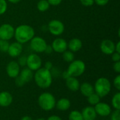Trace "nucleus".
<instances>
[{
    "label": "nucleus",
    "instance_id": "nucleus-23",
    "mask_svg": "<svg viewBox=\"0 0 120 120\" xmlns=\"http://www.w3.org/2000/svg\"><path fill=\"white\" fill-rule=\"evenodd\" d=\"M100 100H101V98L95 92H94L93 94H91L90 96L87 97L88 103L90 104L91 106H95L97 103L100 102Z\"/></svg>",
    "mask_w": 120,
    "mask_h": 120
},
{
    "label": "nucleus",
    "instance_id": "nucleus-45",
    "mask_svg": "<svg viewBox=\"0 0 120 120\" xmlns=\"http://www.w3.org/2000/svg\"><path fill=\"white\" fill-rule=\"evenodd\" d=\"M36 120H46V119H44V118H43V117H40V118L37 119Z\"/></svg>",
    "mask_w": 120,
    "mask_h": 120
},
{
    "label": "nucleus",
    "instance_id": "nucleus-31",
    "mask_svg": "<svg viewBox=\"0 0 120 120\" xmlns=\"http://www.w3.org/2000/svg\"><path fill=\"white\" fill-rule=\"evenodd\" d=\"M113 84L114 86L115 87V89L118 91L120 90V75H118L115 77V78L114 79L113 81Z\"/></svg>",
    "mask_w": 120,
    "mask_h": 120
},
{
    "label": "nucleus",
    "instance_id": "nucleus-36",
    "mask_svg": "<svg viewBox=\"0 0 120 120\" xmlns=\"http://www.w3.org/2000/svg\"><path fill=\"white\" fill-rule=\"evenodd\" d=\"M15 84H16L18 87H21V86H22L25 84V83L22 81V79L20 78V77H19V76H18V77H15Z\"/></svg>",
    "mask_w": 120,
    "mask_h": 120
},
{
    "label": "nucleus",
    "instance_id": "nucleus-4",
    "mask_svg": "<svg viewBox=\"0 0 120 120\" xmlns=\"http://www.w3.org/2000/svg\"><path fill=\"white\" fill-rule=\"evenodd\" d=\"M56 98L54 96L49 92L42 93L38 98V104L44 111H51L56 106Z\"/></svg>",
    "mask_w": 120,
    "mask_h": 120
},
{
    "label": "nucleus",
    "instance_id": "nucleus-25",
    "mask_svg": "<svg viewBox=\"0 0 120 120\" xmlns=\"http://www.w3.org/2000/svg\"><path fill=\"white\" fill-rule=\"evenodd\" d=\"M63 59L67 63H71L75 60L74 53L69 51H65L63 53Z\"/></svg>",
    "mask_w": 120,
    "mask_h": 120
},
{
    "label": "nucleus",
    "instance_id": "nucleus-44",
    "mask_svg": "<svg viewBox=\"0 0 120 120\" xmlns=\"http://www.w3.org/2000/svg\"><path fill=\"white\" fill-rule=\"evenodd\" d=\"M20 1L21 0H8V1H9L10 3H12V4H18Z\"/></svg>",
    "mask_w": 120,
    "mask_h": 120
},
{
    "label": "nucleus",
    "instance_id": "nucleus-18",
    "mask_svg": "<svg viewBox=\"0 0 120 120\" xmlns=\"http://www.w3.org/2000/svg\"><path fill=\"white\" fill-rule=\"evenodd\" d=\"M18 76L22 79V81L25 84H26L30 82L33 79L34 73H33V71L29 69L28 68H25L20 72V74Z\"/></svg>",
    "mask_w": 120,
    "mask_h": 120
},
{
    "label": "nucleus",
    "instance_id": "nucleus-15",
    "mask_svg": "<svg viewBox=\"0 0 120 120\" xmlns=\"http://www.w3.org/2000/svg\"><path fill=\"white\" fill-rule=\"evenodd\" d=\"M82 115L84 120H95L97 114L94 106H86L82 111Z\"/></svg>",
    "mask_w": 120,
    "mask_h": 120
},
{
    "label": "nucleus",
    "instance_id": "nucleus-39",
    "mask_svg": "<svg viewBox=\"0 0 120 120\" xmlns=\"http://www.w3.org/2000/svg\"><path fill=\"white\" fill-rule=\"evenodd\" d=\"M53 51V49H52L51 45H48V44H47V46H46V47L45 51H44V53H47V54H50V53H51Z\"/></svg>",
    "mask_w": 120,
    "mask_h": 120
},
{
    "label": "nucleus",
    "instance_id": "nucleus-8",
    "mask_svg": "<svg viewBox=\"0 0 120 120\" xmlns=\"http://www.w3.org/2000/svg\"><path fill=\"white\" fill-rule=\"evenodd\" d=\"M30 47L36 53H44L47 46L46 41L41 37H34L30 41Z\"/></svg>",
    "mask_w": 120,
    "mask_h": 120
},
{
    "label": "nucleus",
    "instance_id": "nucleus-6",
    "mask_svg": "<svg viewBox=\"0 0 120 120\" xmlns=\"http://www.w3.org/2000/svg\"><path fill=\"white\" fill-rule=\"evenodd\" d=\"M42 60L39 56L36 53H31L27 56V68L32 71H37L41 68Z\"/></svg>",
    "mask_w": 120,
    "mask_h": 120
},
{
    "label": "nucleus",
    "instance_id": "nucleus-30",
    "mask_svg": "<svg viewBox=\"0 0 120 120\" xmlns=\"http://www.w3.org/2000/svg\"><path fill=\"white\" fill-rule=\"evenodd\" d=\"M18 63L20 66L24 67L26 65L27 63V56H18Z\"/></svg>",
    "mask_w": 120,
    "mask_h": 120
},
{
    "label": "nucleus",
    "instance_id": "nucleus-34",
    "mask_svg": "<svg viewBox=\"0 0 120 120\" xmlns=\"http://www.w3.org/2000/svg\"><path fill=\"white\" fill-rule=\"evenodd\" d=\"M110 0H94V3H96L98 6H103L108 4Z\"/></svg>",
    "mask_w": 120,
    "mask_h": 120
},
{
    "label": "nucleus",
    "instance_id": "nucleus-26",
    "mask_svg": "<svg viewBox=\"0 0 120 120\" xmlns=\"http://www.w3.org/2000/svg\"><path fill=\"white\" fill-rule=\"evenodd\" d=\"M69 120H84L81 112L78 110H73L72 111L68 117Z\"/></svg>",
    "mask_w": 120,
    "mask_h": 120
},
{
    "label": "nucleus",
    "instance_id": "nucleus-21",
    "mask_svg": "<svg viewBox=\"0 0 120 120\" xmlns=\"http://www.w3.org/2000/svg\"><path fill=\"white\" fill-rule=\"evenodd\" d=\"M71 106V103L66 98H61L56 103V108L60 111H67Z\"/></svg>",
    "mask_w": 120,
    "mask_h": 120
},
{
    "label": "nucleus",
    "instance_id": "nucleus-27",
    "mask_svg": "<svg viewBox=\"0 0 120 120\" xmlns=\"http://www.w3.org/2000/svg\"><path fill=\"white\" fill-rule=\"evenodd\" d=\"M8 41L2 40L0 39V51L3 53H7L8 46H9Z\"/></svg>",
    "mask_w": 120,
    "mask_h": 120
},
{
    "label": "nucleus",
    "instance_id": "nucleus-13",
    "mask_svg": "<svg viewBox=\"0 0 120 120\" xmlns=\"http://www.w3.org/2000/svg\"><path fill=\"white\" fill-rule=\"evenodd\" d=\"M101 51L105 55H112L115 52V44L110 39H104L101 43Z\"/></svg>",
    "mask_w": 120,
    "mask_h": 120
},
{
    "label": "nucleus",
    "instance_id": "nucleus-10",
    "mask_svg": "<svg viewBox=\"0 0 120 120\" xmlns=\"http://www.w3.org/2000/svg\"><path fill=\"white\" fill-rule=\"evenodd\" d=\"M20 65H18V62L12 60L11 62H9L6 68V74L7 75L11 77V78H13L15 79V77H17L20 72Z\"/></svg>",
    "mask_w": 120,
    "mask_h": 120
},
{
    "label": "nucleus",
    "instance_id": "nucleus-7",
    "mask_svg": "<svg viewBox=\"0 0 120 120\" xmlns=\"http://www.w3.org/2000/svg\"><path fill=\"white\" fill-rule=\"evenodd\" d=\"M48 30L51 34L54 36H60L64 32L65 25L59 20H52L49 22Z\"/></svg>",
    "mask_w": 120,
    "mask_h": 120
},
{
    "label": "nucleus",
    "instance_id": "nucleus-37",
    "mask_svg": "<svg viewBox=\"0 0 120 120\" xmlns=\"http://www.w3.org/2000/svg\"><path fill=\"white\" fill-rule=\"evenodd\" d=\"M47 1H49L51 6H58L63 1V0H47Z\"/></svg>",
    "mask_w": 120,
    "mask_h": 120
},
{
    "label": "nucleus",
    "instance_id": "nucleus-3",
    "mask_svg": "<svg viewBox=\"0 0 120 120\" xmlns=\"http://www.w3.org/2000/svg\"><path fill=\"white\" fill-rule=\"evenodd\" d=\"M94 88V92L99 96L100 98H103L109 94L111 91L112 85L110 80L106 77H100L96 81Z\"/></svg>",
    "mask_w": 120,
    "mask_h": 120
},
{
    "label": "nucleus",
    "instance_id": "nucleus-35",
    "mask_svg": "<svg viewBox=\"0 0 120 120\" xmlns=\"http://www.w3.org/2000/svg\"><path fill=\"white\" fill-rule=\"evenodd\" d=\"M113 70L115 72L117 73H120V61L118 62H115L114 63L113 65Z\"/></svg>",
    "mask_w": 120,
    "mask_h": 120
},
{
    "label": "nucleus",
    "instance_id": "nucleus-20",
    "mask_svg": "<svg viewBox=\"0 0 120 120\" xmlns=\"http://www.w3.org/2000/svg\"><path fill=\"white\" fill-rule=\"evenodd\" d=\"M79 90L80 91L81 94L86 98L94 92V86L89 82H84L80 84Z\"/></svg>",
    "mask_w": 120,
    "mask_h": 120
},
{
    "label": "nucleus",
    "instance_id": "nucleus-46",
    "mask_svg": "<svg viewBox=\"0 0 120 120\" xmlns=\"http://www.w3.org/2000/svg\"></svg>",
    "mask_w": 120,
    "mask_h": 120
},
{
    "label": "nucleus",
    "instance_id": "nucleus-40",
    "mask_svg": "<svg viewBox=\"0 0 120 120\" xmlns=\"http://www.w3.org/2000/svg\"><path fill=\"white\" fill-rule=\"evenodd\" d=\"M46 120H63L60 117L57 116V115H52L50 116Z\"/></svg>",
    "mask_w": 120,
    "mask_h": 120
},
{
    "label": "nucleus",
    "instance_id": "nucleus-14",
    "mask_svg": "<svg viewBox=\"0 0 120 120\" xmlns=\"http://www.w3.org/2000/svg\"><path fill=\"white\" fill-rule=\"evenodd\" d=\"M22 52V45L19 42H13L9 44L7 53L12 58H16L21 55Z\"/></svg>",
    "mask_w": 120,
    "mask_h": 120
},
{
    "label": "nucleus",
    "instance_id": "nucleus-28",
    "mask_svg": "<svg viewBox=\"0 0 120 120\" xmlns=\"http://www.w3.org/2000/svg\"><path fill=\"white\" fill-rule=\"evenodd\" d=\"M8 8L6 0H0V15L6 13Z\"/></svg>",
    "mask_w": 120,
    "mask_h": 120
},
{
    "label": "nucleus",
    "instance_id": "nucleus-19",
    "mask_svg": "<svg viewBox=\"0 0 120 120\" xmlns=\"http://www.w3.org/2000/svg\"><path fill=\"white\" fill-rule=\"evenodd\" d=\"M66 86L68 89L72 91H77L79 89L80 83L77 77H69L66 79Z\"/></svg>",
    "mask_w": 120,
    "mask_h": 120
},
{
    "label": "nucleus",
    "instance_id": "nucleus-29",
    "mask_svg": "<svg viewBox=\"0 0 120 120\" xmlns=\"http://www.w3.org/2000/svg\"><path fill=\"white\" fill-rule=\"evenodd\" d=\"M110 120H120V110H115L112 112H111Z\"/></svg>",
    "mask_w": 120,
    "mask_h": 120
},
{
    "label": "nucleus",
    "instance_id": "nucleus-33",
    "mask_svg": "<svg viewBox=\"0 0 120 120\" xmlns=\"http://www.w3.org/2000/svg\"><path fill=\"white\" fill-rule=\"evenodd\" d=\"M112 60L114 63L115 62H118L120 61V53H117V52H114L112 54Z\"/></svg>",
    "mask_w": 120,
    "mask_h": 120
},
{
    "label": "nucleus",
    "instance_id": "nucleus-32",
    "mask_svg": "<svg viewBox=\"0 0 120 120\" xmlns=\"http://www.w3.org/2000/svg\"><path fill=\"white\" fill-rule=\"evenodd\" d=\"M80 3L84 6L86 7H89L94 5V0H79Z\"/></svg>",
    "mask_w": 120,
    "mask_h": 120
},
{
    "label": "nucleus",
    "instance_id": "nucleus-12",
    "mask_svg": "<svg viewBox=\"0 0 120 120\" xmlns=\"http://www.w3.org/2000/svg\"><path fill=\"white\" fill-rule=\"evenodd\" d=\"M51 46L53 51L63 53L68 49V43L63 38H56L53 41Z\"/></svg>",
    "mask_w": 120,
    "mask_h": 120
},
{
    "label": "nucleus",
    "instance_id": "nucleus-2",
    "mask_svg": "<svg viewBox=\"0 0 120 120\" xmlns=\"http://www.w3.org/2000/svg\"><path fill=\"white\" fill-rule=\"evenodd\" d=\"M34 37V30L29 25H20L15 28L14 37L17 42L25 44Z\"/></svg>",
    "mask_w": 120,
    "mask_h": 120
},
{
    "label": "nucleus",
    "instance_id": "nucleus-11",
    "mask_svg": "<svg viewBox=\"0 0 120 120\" xmlns=\"http://www.w3.org/2000/svg\"><path fill=\"white\" fill-rule=\"evenodd\" d=\"M94 107L96 114L101 117H108L112 112L111 107L106 103L99 102Z\"/></svg>",
    "mask_w": 120,
    "mask_h": 120
},
{
    "label": "nucleus",
    "instance_id": "nucleus-41",
    "mask_svg": "<svg viewBox=\"0 0 120 120\" xmlns=\"http://www.w3.org/2000/svg\"><path fill=\"white\" fill-rule=\"evenodd\" d=\"M115 51L120 53V41H118L116 44H115Z\"/></svg>",
    "mask_w": 120,
    "mask_h": 120
},
{
    "label": "nucleus",
    "instance_id": "nucleus-16",
    "mask_svg": "<svg viewBox=\"0 0 120 120\" xmlns=\"http://www.w3.org/2000/svg\"><path fill=\"white\" fill-rule=\"evenodd\" d=\"M13 102V96L8 91L0 92V106L3 108L11 105Z\"/></svg>",
    "mask_w": 120,
    "mask_h": 120
},
{
    "label": "nucleus",
    "instance_id": "nucleus-5",
    "mask_svg": "<svg viewBox=\"0 0 120 120\" xmlns=\"http://www.w3.org/2000/svg\"><path fill=\"white\" fill-rule=\"evenodd\" d=\"M86 70V65L81 60H74L70 63V65L66 70L70 77H78L84 74Z\"/></svg>",
    "mask_w": 120,
    "mask_h": 120
},
{
    "label": "nucleus",
    "instance_id": "nucleus-17",
    "mask_svg": "<svg viewBox=\"0 0 120 120\" xmlns=\"http://www.w3.org/2000/svg\"><path fill=\"white\" fill-rule=\"evenodd\" d=\"M68 48L72 52H77L82 48V41L79 38H72L68 43Z\"/></svg>",
    "mask_w": 120,
    "mask_h": 120
},
{
    "label": "nucleus",
    "instance_id": "nucleus-42",
    "mask_svg": "<svg viewBox=\"0 0 120 120\" xmlns=\"http://www.w3.org/2000/svg\"><path fill=\"white\" fill-rule=\"evenodd\" d=\"M70 76H69V75L68 74V72H67V71H65L63 73V77L64 78V79H67V78H68Z\"/></svg>",
    "mask_w": 120,
    "mask_h": 120
},
{
    "label": "nucleus",
    "instance_id": "nucleus-38",
    "mask_svg": "<svg viewBox=\"0 0 120 120\" xmlns=\"http://www.w3.org/2000/svg\"><path fill=\"white\" fill-rule=\"evenodd\" d=\"M44 68H46L49 70H51V69L53 68V63L51 61L46 62V63L44 65Z\"/></svg>",
    "mask_w": 120,
    "mask_h": 120
},
{
    "label": "nucleus",
    "instance_id": "nucleus-1",
    "mask_svg": "<svg viewBox=\"0 0 120 120\" xmlns=\"http://www.w3.org/2000/svg\"><path fill=\"white\" fill-rule=\"evenodd\" d=\"M34 79L36 84L41 89H46L51 86L53 81V76L51 70L41 68L34 74Z\"/></svg>",
    "mask_w": 120,
    "mask_h": 120
},
{
    "label": "nucleus",
    "instance_id": "nucleus-9",
    "mask_svg": "<svg viewBox=\"0 0 120 120\" xmlns=\"http://www.w3.org/2000/svg\"><path fill=\"white\" fill-rule=\"evenodd\" d=\"M15 28L10 24L4 23L0 26V39L5 41H9L14 37Z\"/></svg>",
    "mask_w": 120,
    "mask_h": 120
},
{
    "label": "nucleus",
    "instance_id": "nucleus-24",
    "mask_svg": "<svg viewBox=\"0 0 120 120\" xmlns=\"http://www.w3.org/2000/svg\"><path fill=\"white\" fill-rule=\"evenodd\" d=\"M112 106L115 108V110H120V93L117 92L112 97Z\"/></svg>",
    "mask_w": 120,
    "mask_h": 120
},
{
    "label": "nucleus",
    "instance_id": "nucleus-22",
    "mask_svg": "<svg viewBox=\"0 0 120 120\" xmlns=\"http://www.w3.org/2000/svg\"><path fill=\"white\" fill-rule=\"evenodd\" d=\"M50 6L51 5L49 4V1L47 0H39L37 3V7L39 11L45 12L49 8Z\"/></svg>",
    "mask_w": 120,
    "mask_h": 120
},
{
    "label": "nucleus",
    "instance_id": "nucleus-43",
    "mask_svg": "<svg viewBox=\"0 0 120 120\" xmlns=\"http://www.w3.org/2000/svg\"><path fill=\"white\" fill-rule=\"evenodd\" d=\"M20 120H33L32 117H30V116H24L21 118Z\"/></svg>",
    "mask_w": 120,
    "mask_h": 120
}]
</instances>
